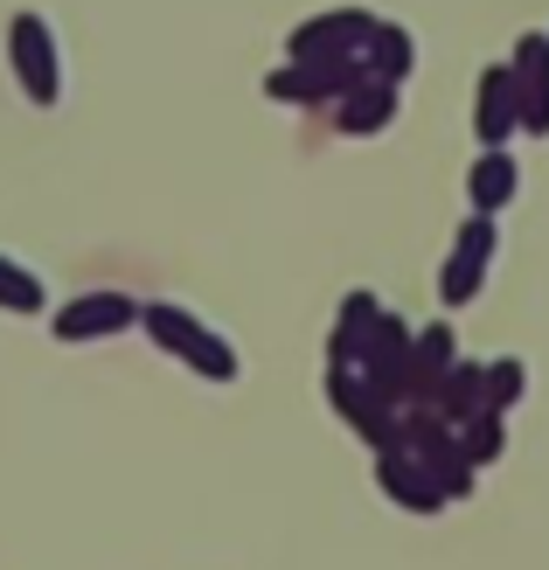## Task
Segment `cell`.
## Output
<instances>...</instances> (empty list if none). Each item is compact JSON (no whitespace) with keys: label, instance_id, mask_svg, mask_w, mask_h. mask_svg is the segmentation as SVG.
<instances>
[{"label":"cell","instance_id":"1","mask_svg":"<svg viewBox=\"0 0 549 570\" xmlns=\"http://www.w3.org/2000/svg\"><path fill=\"white\" fill-rule=\"evenodd\" d=\"M8 56H14V77L36 105H56L63 98V42L42 14H14L8 21Z\"/></svg>","mask_w":549,"mask_h":570},{"label":"cell","instance_id":"2","mask_svg":"<svg viewBox=\"0 0 549 570\" xmlns=\"http://www.w3.org/2000/svg\"><path fill=\"white\" fill-rule=\"evenodd\" d=\"M362 77H369L362 56H334V63H293V56H285V70L265 77V91L278 105H341Z\"/></svg>","mask_w":549,"mask_h":570},{"label":"cell","instance_id":"3","mask_svg":"<svg viewBox=\"0 0 549 570\" xmlns=\"http://www.w3.org/2000/svg\"><path fill=\"white\" fill-rule=\"evenodd\" d=\"M147 327H154V341L160 348H182L202 376H216V383H229L237 376V348L229 341H216L209 327L195 321V313H175V306H147Z\"/></svg>","mask_w":549,"mask_h":570},{"label":"cell","instance_id":"4","mask_svg":"<svg viewBox=\"0 0 549 570\" xmlns=\"http://www.w3.org/2000/svg\"><path fill=\"white\" fill-rule=\"evenodd\" d=\"M369 28H375V14H362V8H327V14H313V21L293 28L285 56H293V63H334V56H362Z\"/></svg>","mask_w":549,"mask_h":570},{"label":"cell","instance_id":"5","mask_svg":"<svg viewBox=\"0 0 549 570\" xmlns=\"http://www.w3.org/2000/svg\"><path fill=\"white\" fill-rule=\"evenodd\" d=\"M487 258H494V216H480V209H473V223L459 230L452 258H445V278H439L445 306H467V299L480 293V278H487Z\"/></svg>","mask_w":549,"mask_h":570},{"label":"cell","instance_id":"6","mask_svg":"<svg viewBox=\"0 0 549 570\" xmlns=\"http://www.w3.org/2000/svg\"><path fill=\"white\" fill-rule=\"evenodd\" d=\"M508 70L522 91V132H549V36H522Z\"/></svg>","mask_w":549,"mask_h":570},{"label":"cell","instance_id":"7","mask_svg":"<svg viewBox=\"0 0 549 570\" xmlns=\"http://www.w3.org/2000/svg\"><path fill=\"white\" fill-rule=\"evenodd\" d=\"M126 321H139V306L126 293H84V299H70L56 313V334L63 341H98V334H119Z\"/></svg>","mask_w":549,"mask_h":570},{"label":"cell","instance_id":"8","mask_svg":"<svg viewBox=\"0 0 549 570\" xmlns=\"http://www.w3.org/2000/svg\"><path fill=\"white\" fill-rule=\"evenodd\" d=\"M473 126L487 147H501V139L522 126V91H514V70L494 63V70H480V105H473Z\"/></svg>","mask_w":549,"mask_h":570},{"label":"cell","instance_id":"9","mask_svg":"<svg viewBox=\"0 0 549 570\" xmlns=\"http://www.w3.org/2000/svg\"><path fill=\"white\" fill-rule=\"evenodd\" d=\"M390 119H396V83H383V77H362L355 91L334 105V126H341V132H355V139L383 132Z\"/></svg>","mask_w":549,"mask_h":570},{"label":"cell","instance_id":"10","mask_svg":"<svg viewBox=\"0 0 549 570\" xmlns=\"http://www.w3.org/2000/svg\"><path fill=\"white\" fill-rule=\"evenodd\" d=\"M362 70L369 77H383V83H403L418 70V42H411V28H396V21H375L369 28V42H362Z\"/></svg>","mask_w":549,"mask_h":570},{"label":"cell","instance_id":"11","mask_svg":"<svg viewBox=\"0 0 549 570\" xmlns=\"http://www.w3.org/2000/svg\"><path fill=\"white\" fill-rule=\"evenodd\" d=\"M514 188H522V167H514V154L487 147V154L473 160V175H467V195H473V209H480V216L508 209V203H514Z\"/></svg>","mask_w":549,"mask_h":570},{"label":"cell","instance_id":"12","mask_svg":"<svg viewBox=\"0 0 549 570\" xmlns=\"http://www.w3.org/2000/svg\"><path fill=\"white\" fill-rule=\"evenodd\" d=\"M431 396H439V417L445 424H467L473 411H487V368L473 362H452L439 383H431Z\"/></svg>","mask_w":549,"mask_h":570},{"label":"cell","instance_id":"13","mask_svg":"<svg viewBox=\"0 0 549 570\" xmlns=\"http://www.w3.org/2000/svg\"><path fill=\"white\" fill-rule=\"evenodd\" d=\"M375 321H383V306H375L369 293H349V306H341V327H334V362H362Z\"/></svg>","mask_w":549,"mask_h":570},{"label":"cell","instance_id":"14","mask_svg":"<svg viewBox=\"0 0 549 570\" xmlns=\"http://www.w3.org/2000/svg\"><path fill=\"white\" fill-rule=\"evenodd\" d=\"M459 452H467V466L501 460V411H473L467 424H459Z\"/></svg>","mask_w":549,"mask_h":570},{"label":"cell","instance_id":"15","mask_svg":"<svg viewBox=\"0 0 549 570\" xmlns=\"http://www.w3.org/2000/svg\"><path fill=\"white\" fill-rule=\"evenodd\" d=\"M522 390H529V368L501 355V362H487V411H508V404H522Z\"/></svg>","mask_w":549,"mask_h":570},{"label":"cell","instance_id":"16","mask_svg":"<svg viewBox=\"0 0 549 570\" xmlns=\"http://www.w3.org/2000/svg\"><path fill=\"white\" fill-rule=\"evenodd\" d=\"M0 306H14V313H36L42 306V278L14 265V258H0Z\"/></svg>","mask_w":549,"mask_h":570}]
</instances>
